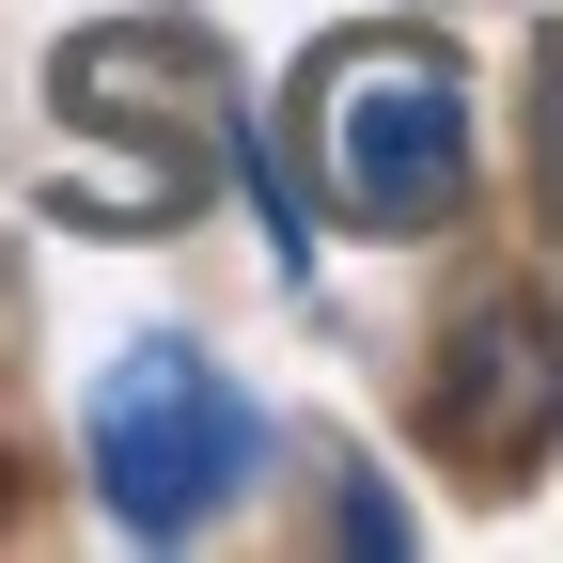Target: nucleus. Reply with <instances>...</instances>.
Masks as SVG:
<instances>
[{"label":"nucleus","instance_id":"1","mask_svg":"<svg viewBox=\"0 0 563 563\" xmlns=\"http://www.w3.org/2000/svg\"><path fill=\"white\" fill-rule=\"evenodd\" d=\"M298 141L344 235H439L470 203V63L439 32H344L298 79Z\"/></svg>","mask_w":563,"mask_h":563},{"label":"nucleus","instance_id":"2","mask_svg":"<svg viewBox=\"0 0 563 563\" xmlns=\"http://www.w3.org/2000/svg\"><path fill=\"white\" fill-rule=\"evenodd\" d=\"M251 454H266V422H251V391L203 361V344H125V361L95 376V501H110V532H141V548H173V532H203L251 485Z\"/></svg>","mask_w":563,"mask_h":563},{"label":"nucleus","instance_id":"3","mask_svg":"<svg viewBox=\"0 0 563 563\" xmlns=\"http://www.w3.org/2000/svg\"><path fill=\"white\" fill-rule=\"evenodd\" d=\"M422 439H439L454 470H485V485H517V470L563 439V329H548V298L454 313L439 376H422Z\"/></svg>","mask_w":563,"mask_h":563}]
</instances>
